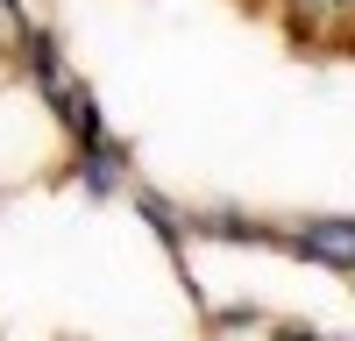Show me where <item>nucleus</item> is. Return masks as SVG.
<instances>
[{"instance_id":"nucleus-1","label":"nucleus","mask_w":355,"mask_h":341,"mask_svg":"<svg viewBox=\"0 0 355 341\" xmlns=\"http://www.w3.org/2000/svg\"><path fill=\"white\" fill-rule=\"evenodd\" d=\"M270 256L355 277V213H270Z\"/></svg>"},{"instance_id":"nucleus-8","label":"nucleus","mask_w":355,"mask_h":341,"mask_svg":"<svg viewBox=\"0 0 355 341\" xmlns=\"http://www.w3.org/2000/svg\"><path fill=\"white\" fill-rule=\"evenodd\" d=\"M263 341H348V334L341 327H320V320H277V313H270Z\"/></svg>"},{"instance_id":"nucleus-5","label":"nucleus","mask_w":355,"mask_h":341,"mask_svg":"<svg viewBox=\"0 0 355 341\" xmlns=\"http://www.w3.org/2000/svg\"><path fill=\"white\" fill-rule=\"evenodd\" d=\"M192 249H270V213H249L234 199H185Z\"/></svg>"},{"instance_id":"nucleus-6","label":"nucleus","mask_w":355,"mask_h":341,"mask_svg":"<svg viewBox=\"0 0 355 341\" xmlns=\"http://www.w3.org/2000/svg\"><path fill=\"white\" fill-rule=\"evenodd\" d=\"M43 114H50V128H57V142H93L100 128H114L107 121V107H100V85L85 78V71H64V85H50L43 93Z\"/></svg>"},{"instance_id":"nucleus-4","label":"nucleus","mask_w":355,"mask_h":341,"mask_svg":"<svg viewBox=\"0 0 355 341\" xmlns=\"http://www.w3.org/2000/svg\"><path fill=\"white\" fill-rule=\"evenodd\" d=\"M0 71H8V78H21L28 93L43 100L50 85H64V71H71L64 36H57L50 21H36V15H28V21H15V28H8V43H0Z\"/></svg>"},{"instance_id":"nucleus-3","label":"nucleus","mask_w":355,"mask_h":341,"mask_svg":"<svg viewBox=\"0 0 355 341\" xmlns=\"http://www.w3.org/2000/svg\"><path fill=\"white\" fill-rule=\"evenodd\" d=\"M128 207H135V220L150 227V242L164 249V263L178 270V284H185V299L192 306H206V292H199V277H192V235H185V199H171L164 185H142V178H128Z\"/></svg>"},{"instance_id":"nucleus-2","label":"nucleus","mask_w":355,"mask_h":341,"mask_svg":"<svg viewBox=\"0 0 355 341\" xmlns=\"http://www.w3.org/2000/svg\"><path fill=\"white\" fill-rule=\"evenodd\" d=\"M57 178H64L71 192H85L93 207H114V199L128 192V178H135V142L114 135V128H100L93 142L57 150Z\"/></svg>"},{"instance_id":"nucleus-7","label":"nucleus","mask_w":355,"mask_h":341,"mask_svg":"<svg viewBox=\"0 0 355 341\" xmlns=\"http://www.w3.org/2000/svg\"><path fill=\"white\" fill-rule=\"evenodd\" d=\"M263 327H270V313L256 299H206L199 306V334L206 341H263Z\"/></svg>"}]
</instances>
